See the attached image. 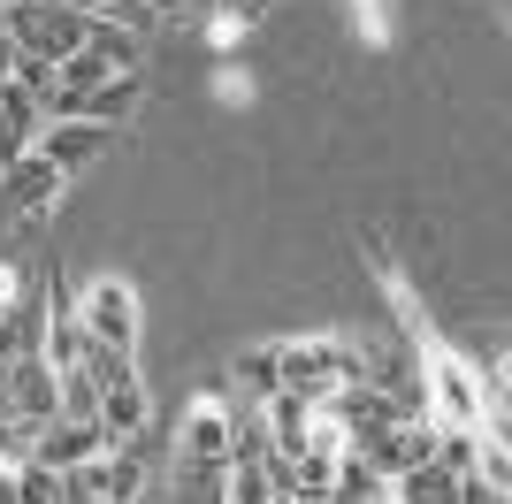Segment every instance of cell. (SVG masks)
Listing matches in <instances>:
<instances>
[{
	"mask_svg": "<svg viewBox=\"0 0 512 504\" xmlns=\"http://www.w3.org/2000/svg\"><path fill=\"white\" fill-rule=\"evenodd\" d=\"M0 8H16V0H0Z\"/></svg>",
	"mask_w": 512,
	"mask_h": 504,
	"instance_id": "cell-22",
	"label": "cell"
},
{
	"mask_svg": "<svg viewBox=\"0 0 512 504\" xmlns=\"http://www.w3.org/2000/svg\"><path fill=\"white\" fill-rule=\"evenodd\" d=\"M107 138H115V130H100V123H46L39 138H31V153L54 161L62 176H77V168H92L107 153Z\"/></svg>",
	"mask_w": 512,
	"mask_h": 504,
	"instance_id": "cell-7",
	"label": "cell"
},
{
	"mask_svg": "<svg viewBox=\"0 0 512 504\" xmlns=\"http://www.w3.org/2000/svg\"><path fill=\"white\" fill-rule=\"evenodd\" d=\"M390 504H459V474H444L436 459L406 466L398 482H390Z\"/></svg>",
	"mask_w": 512,
	"mask_h": 504,
	"instance_id": "cell-11",
	"label": "cell"
},
{
	"mask_svg": "<svg viewBox=\"0 0 512 504\" xmlns=\"http://www.w3.org/2000/svg\"><path fill=\"white\" fill-rule=\"evenodd\" d=\"M0 31H8L16 54H39L46 69H62L69 54L85 46L92 16L77 8V0H16V8H0Z\"/></svg>",
	"mask_w": 512,
	"mask_h": 504,
	"instance_id": "cell-2",
	"label": "cell"
},
{
	"mask_svg": "<svg viewBox=\"0 0 512 504\" xmlns=\"http://www.w3.org/2000/svg\"><path fill=\"white\" fill-rule=\"evenodd\" d=\"M92 23H123V31H146V8L153 0H77Z\"/></svg>",
	"mask_w": 512,
	"mask_h": 504,
	"instance_id": "cell-17",
	"label": "cell"
},
{
	"mask_svg": "<svg viewBox=\"0 0 512 504\" xmlns=\"http://www.w3.org/2000/svg\"><path fill=\"white\" fill-rule=\"evenodd\" d=\"M62 497H69V489H62ZM69 504H100V497H69Z\"/></svg>",
	"mask_w": 512,
	"mask_h": 504,
	"instance_id": "cell-21",
	"label": "cell"
},
{
	"mask_svg": "<svg viewBox=\"0 0 512 504\" xmlns=\"http://www.w3.org/2000/svg\"><path fill=\"white\" fill-rule=\"evenodd\" d=\"M92 451H107L100 420H46V428H39V443H31V459H39V466H54V474L85 466Z\"/></svg>",
	"mask_w": 512,
	"mask_h": 504,
	"instance_id": "cell-9",
	"label": "cell"
},
{
	"mask_svg": "<svg viewBox=\"0 0 512 504\" xmlns=\"http://www.w3.org/2000/svg\"><path fill=\"white\" fill-rule=\"evenodd\" d=\"M16 298H23V275L0 260V314H16Z\"/></svg>",
	"mask_w": 512,
	"mask_h": 504,
	"instance_id": "cell-19",
	"label": "cell"
},
{
	"mask_svg": "<svg viewBox=\"0 0 512 504\" xmlns=\"http://www.w3.org/2000/svg\"><path fill=\"white\" fill-rule=\"evenodd\" d=\"M306 428H314V405H306V398H291V390H268V398H260V436H268L276 459H299Z\"/></svg>",
	"mask_w": 512,
	"mask_h": 504,
	"instance_id": "cell-10",
	"label": "cell"
},
{
	"mask_svg": "<svg viewBox=\"0 0 512 504\" xmlns=\"http://www.w3.org/2000/svg\"><path fill=\"white\" fill-rule=\"evenodd\" d=\"M92 420H100V436L107 451H123V443L146 436V420H153V398H146V382L123 375V382H100V405H92Z\"/></svg>",
	"mask_w": 512,
	"mask_h": 504,
	"instance_id": "cell-6",
	"label": "cell"
},
{
	"mask_svg": "<svg viewBox=\"0 0 512 504\" xmlns=\"http://www.w3.org/2000/svg\"><path fill=\"white\" fill-rule=\"evenodd\" d=\"M85 54H100L115 77H138V62H146V39H138V31H123V23H92V31H85Z\"/></svg>",
	"mask_w": 512,
	"mask_h": 504,
	"instance_id": "cell-12",
	"label": "cell"
},
{
	"mask_svg": "<svg viewBox=\"0 0 512 504\" xmlns=\"http://www.w3.org/2000/svg\"><path fill=\"white\" fill-rule=\"evenodd\" d=\"M62 504H69V497H62Z\"/></svg>",
	"mask_w": 512,
	"mask_h": 504,
	"instance_id": "cell-23",
	"label": "cell"
},
{
	"mask_svg": "<svg viewBox=\"0 0 512 504\" xmlns=\"http://www.w3.org/2000/svg\"><path fill=\"white\" fill-rule=\"evenodd\" d=\"M107 77H115V69H107L100 54H85V46H77V54L54 69V92H92V84H107Z\"/></svg>",
	"mask_w": 512,
	"mask_h": 504,
	"instance_id": "cell-16",
	"label": "cell"
},
{
	"mask_svg": "<svg viewBox=\"0 0 512 504\" xmlns=\"http://www.w3.org/2000/svg\"><path fill=\"white\" fill-rule=\"evenodd\" d=\"M16 77V46H8V31H0V84Z\"/></svg>",
	"mask_w": 512,
	"mask_h": 504,
	"instance_id": "cell-20",
	"label": "cell"
},
{
	"mask_svg": "<svg viewBox=\"0 0 512 504\" xmlns=\"http://www.w3.org/2000/svg\"><path fill=\"white\" fill-rule=\"evenodd\" d=\"M344 382H367V344H352V336H291V344H276V390L321 405Z\"/></svg>",
	"mask_w": 512,
	"mask_h": 504,
	"instance_id": "cell-1",
	"label": "cell"
},
{
	"mask_svg": "<svg viewBox=\"0 0 512 504\" xmlns=\"http://www.w3.org/2000/svg\"><path fill=\"white\" fill-rule=\"evenodd\" d=\"M459 504H505L490 482H474V474H459Z\"/></svg>",
	"mask_w": 512,
	"mask_h": 504,
	"instance_id": "cell-18",
	"label": "cell"
},
{
	"mask_svg": "<svg viewBox=\"0 0 512 504\" xmlns=\"http://www.w3.org/2000/svg\"><path fill=\"white\" fill-rule=\"evenodd\" d=\"M62 191H69V176H62L54 161H39V153H23V161L0 176V199H8L16 214H46L54 199H62Z\"/></svg>",
	"mask_w": 512,
	"mask_h": 504,
	"instance_id": "cell-8",
	"label": "cell"
},
{
	"mask_svg": "<svg viewBox=\"0 0 512 504\" xmlns=\"http://www.w3.org/2000/svg\"><path fill=\"white\" fill-rule=\"evenodd\" d=\"M474 482H490L497 497H512V443L505 436H482V428H474Z\"/></svg>",
	"mask_w": 512,
	"mask_h": 504,
	"instance_id": "cell-13",
	"label": "cell"
},
{
	"mask_svg": "<svg viewBox=\"0 0 512 504\" xmlns=\"http://www.w3.org/2000/svg\"><path fill=\"white\" fill-rule=\"evenodd\" d=\"M69 321H77V336H92V344H107V352L138 359V329H146V314H138V291H130L123 275H92L85 291L69 298Z\"/></svg>",
	"mask_w": 512,
	"mask_h": 504,
	"instance_id": "cell-3",
	"label": "cell"
},
{
	"mask_svg": "<svg viewBox=\"0 0 512 504\" xmlns=\"http://www.w3.org/2000/svg\"><path fill=\"white\" fill-rule=\"evenodd\" d=\"M230 398L222 390H207V398H192V413H184V466L192 474H207V482H222V466H230Z\"/></svg>",
	"mask_w": 512,
	"mask_h": 504,
	"instance_id": "cell-4",
	"label": "cell"
},
{
	"mask_svg": "<svg viewBox=\"0 0 512 504\" xmlns=\"http://www.w3.org/2000/svg\"><path fill=\"white\" fill-rule=\"evenodd\" d=\"M8 474H16V497L23 504H62V474L39 459H8Z\"/></svg>",
	"mask_w": 512,
	"mask_h": 504,
	"instance_id": "cell-14",
	"label": "cell"
},
{
	"mask_svg": "<svg viewBox=\"0 0 512 504\" xmlns=\"http://www.w3.org/2000/svg\"><path fill=\"white\" fill-rule=\"evenodd\" d=\"M237 390H245V398H268V390H276V344L237 352Z\"/></svg>",
	"mask_w": 512,
	"mask_h": 504,
	"instance_id": "cell-15",
	"label": "cell"
},
{
	"mask_svg": "<svg viewBox=\"0 0 512 504\" xmlns=\"http://www.w3.org/2000/svg\"><path fill=\"white\" fill-rule=\"evenodd\" d=\"M8 420H31V428L62 420V382H54V359L46 352L8 359Z\"/></svg>",
	"mask_w": 512,
	"mask_h": 504,
	"instance_id": "cell-5",
	"label": "cell"
}]
</instances>
